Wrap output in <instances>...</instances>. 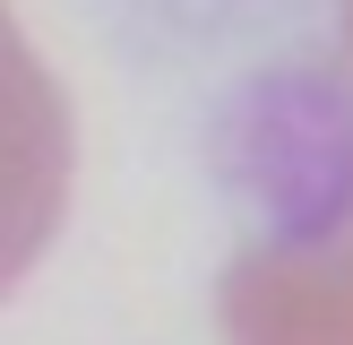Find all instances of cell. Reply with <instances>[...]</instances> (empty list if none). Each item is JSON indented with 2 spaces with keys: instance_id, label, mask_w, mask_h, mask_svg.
<instances>
[{
  "instance_id": "cell-2",
  "label": "cell",
  "mask_w": 353,
  "mask_h": 345,
  "mask_svg": "<svg viewBox=\"0 0 353 345\" xmlns=\"http://www.w3.org/2000/svg\"><path fill=\"white\" fill-rule=\"evenodd\" d=\"M69 172H78V121L61 78L26 43L17 9L0 0V302L34 276L69 216Z\"/></svg>"
},
{
  "instance_id": "cell-1",
  "label": "cell",
  "mask_w": 353,
  "mask_h": 345,
  "mask_svg": "<svg viewBox=\"0 0 353 345\" xmlns=\"http://www.w3.org/2000/svg\"><path fill=\"white\" fill-rule=\"evenodd\" d=\"M293 164H276V216L216 285L233 345H353V0L336 9V61L293 112Z\"/></svg>"
}]
</instances>
